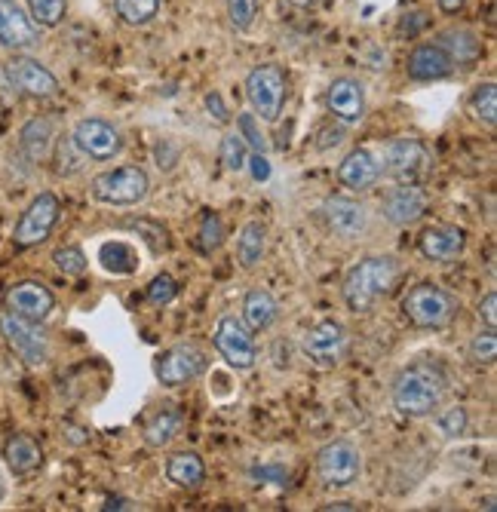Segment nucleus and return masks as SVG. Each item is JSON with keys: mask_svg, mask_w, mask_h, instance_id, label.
Instances as JSON below:
<instances>
[{"mask_svg": "<svg viewBox=\"0 0 497 512\" xmlns=\"http://www.w3.org/2000/svg\"><path fill=\"white\" fill-rule=\"evenodd\" d=\"M448 390H451V375L445 362L436 356H418L396 371V378L390 384V399L402 417L421 421V417H433V411L445 405Z\"/></svg>", "mask_w": 497, "mask_h": 512, "instance_id": "nucleus-1", "label": "nucleus"}, {"mask_svg": "<svg viewBox=\"0 0 497 512\" xmlns=\"http://www.w3.org/2000/svg\"><path fill=\"white\" fill-rule=\"evenodd\" d=\"M399 261L393 255H366L359 258L341 283V298L350 313H369L384 295L393 292L399 283Z\"/></svg>", "mask_w": 497, "mask_h": 512, "instance_id": "nucleus-2", "label": "nucleus"}, {"mask_svg": "<svg viewBox=\"0 0 497 512\" xmlns=\"http://www.w3.org/2000/svg\"><path fill=\"white\" fill-rule=\"evenodd\" d=\"M402 316L418 332H442L461 316V301L436 283H418L402 298Z\"/></svg>", "mask_w": 497, "mask_h": 512, "instance_id": "nucleus-3", "label": "nucleus"}, {"mask_svg": "<svg viewBox=\"0 0 497 512\" xmlns=\"http://www.w3.org/2000/svg\"><path fill=\"white\" fill-rule=\"evenodd\" d=\"M246 102L261 123H277L289 102V71L277 62H258L246 74Z\"/></svg>", "mask_w": 497, "mask_h": 512, "instance_id": "nucleus-4", "label": "nucleus"}, {"mask_svg": "<svg viewBox=\"0 0 497 512\" xmlns=\"http://www.w3.org/2000/svg\"><path fill=\"white\" fill-rule=\"evenodd\" d=\"M89 197L114 209L139 206L151 197V175L139 163H123V166L105 169L89 181Z\"/></svg>", "mask_w": 497, "mask_h": 512, "instance_id": "nucleus-5", "label": "nucleus"}, {"mask_svg": "<svg viewBox=\"0 0 497 512\" xmlns=\"http://www.w3.org/2000/svg\"><path fill=\"white\" fill-rule=\"evenodd\" d=\"M433 172V154L415 135H399L387 142L381 157V175L393 184H424Z\"/></svg>", "mask_w": 497, "mask_h": 512, "instance_id": "nucleus-6", "label": "nucleus"}, {"mask_svg": "<svg viewBox=\"0 0 497 512\" xmlns=\"http://www.w3.org/2000/svg\"><path fill=\"white\" fill-rule=\"evenodd\" d=\"M59 221H62V200L53 191H40L37 197H31V203L16 218L13 249L28 252V249L43 246L53 237V230L59 227Z\"/></svg>", "mask_w": 497, "mask_h": 512, "instance_id": "nucleus-7", "label": "nucleus"}, {"mask_svg": "<svg viewBox=\"0 0 497 512\" xmlns=\"http://www.w3.org/2000/svg\"><path fill=\"white\" fill-rule=\"evenodd\" d=\"M0 335H4L7 347L31 368H40L47 365L50 356H53V344H50V335L43 329V322H34V319H25L13 310H0Z\"/></svg>", "mask_w": 497, "mask_h": 512, "instance_id": "nucleus-8", "label": "nucleus"}, {"mask_svg": "<svg viewBox=\"0 0 497 512\" xmlns=\"http://www.w3.org/2000/svg\"><path fill=\"white\" fill-rule=\"evenodd\" d=\"M206 371H209V356L197 344H188V341L172 344L154 356V378H157V384H163L169 390L200 381Z\"/></svg>", "mask_w": 497, "mask_h": 512, "instance_id": "nucleus-9", "label": "nucleus"}, {"mask_svg": "<svg viewBox=\"0 0 497 512\" xmlns=\"http://www.w3.org/2000/svg\"><path fill=\"white\" fill-rule=\"evenodd\" d=\"M301 353L310 365L316 368H338L347 353H350V332H347V325L338 322V319H320V322H313L310 329L304 332L301 338Z\"/></svg>", "mask_w": 497, "mask_h": 512, "instance_id": "nucleus-10", "label": "nucleus"}, {"mask_svg": "<svg viewBox=\"0 0 497 512\" xmlns=\"http://www.w3.org/2000/svg\"><path fill=\"white\" fill-rule=\"evenodd\" d=\"M316 476L326 488L344 491L353 488L363 476V451L350 439H332L316 451Z\"/></svg>", "mask_w": 497, "mask_h": 512, "instance_id": "nucleus-11", "label": "nucleus"}, {"mask_svg": "<svg viewBox=\"0 0 497 512\" xmlns=\"http://www.w3.org/2000/svg\"><path fill=\"white\" fill-rule=\"evenodd\" d=\"M212 344H215L218 356L228 362L234 371H252L255 362H258L255 332L234 313H221L218 316L215 329H212Z\"/></svg>", "mask_w": 497, "mask_h": 512, "instance_id": "nucleus-12", "label": "nucleus"}, {"mask_svg": "<svg viewBox=\"0 0 497 512\" xmlns=\"http://www.w3.org/2000/svg\"><path fill=\"white\" fill-rule=\"evenodd\" d=\"M71 142L77 145V151L86 160H96V163H111L126 148L123 132L111 120H105V117H83V120H77L74 129H71Z\"/></svg>", "mask_w": 497, "mask_h": 512, "instance_id": "nucleus-13", "label": "nucleus"}, {"mask_svg": "<svg viewBox=\"0 0 497 512\" xmlns=\"http://www.w3.org/2000/svg\"><path fill=\"white\" fill-rule=\"evenodd\" d=\"M4 74L10 80V86L19 92V96L25 99H56L59 92H62V83L59 77L43 65L40 59L28 56V53H13L10 62L4 65Z\"/></svg>", "mask_w": 497, "mask_h": 512, "instance_id": "nucleus-14", "label": "nucleus"}, {"mask_svg": "<svg viewBox=\"0 0 497 512\" xmlns=\"http://www.w3.org/2000/svg\"><path fill=\"white\" fill-rule=\"evenodd\" d=\"M323 105L329 111V117L341 126H356L366 120V111H369V99H366V83L356 80L350 74H341L335 77L329 86H326V96H323Z\"/></svg>", "mask_w": 497, "mask_h": 512, "instance_id": "nucleus-15", "label": "nucleus"}, {"mask_svg": "<svg viewBox=\"0 0 497 512\" xmlns=\"http://www.w3.org/2000/svg\"><path fill=\"white\" fill-rule=\"evenodd\" d=\"M320 218L338 240H359L369 230V206L356 197H329L320 206Z\"/></svg>", "mask_w": 497, "mask_h": 512, "instance_id": "nucleus-16", "label": "nucleus"}, {"mask_svg": "<svg viewBox=\"0 0 497 512\" xmlns=\"http://www.w3.org/2000/svg\"><path fill=\"white\" fill-rule=\"evenodd\" d=\"M43 28L28 16L19 0H0V50L28 53L40 43Z\"/></svg>", "mask_w": 497, "mask_h": 512, "instance_id": "nucleus-17", "label": "nucleus"}, {"mask_svg": "<svg viewBox=\"0 0 497 512\" xmlns=\"http://www.w3.org/2000/svg\"><path fill=\"white\" fill-rule=\"evenodd\" d=\"M455 71V62H451L439 40H421L405 56V77L412 83H439L448 80Z\"/></svg>", "mask_w": 497, "mask_h": 512, "instance_id": "nucleus-18", "label": "nucleus"}, {"mask_svg": "<svg viewBox=\"0 0 497 512\" xmlns=\"http://www.w3.org/2000/svg\"><path fill=\"white\" fill-rule=\"evenodd\" d=\"M4 307L25 319L47 322L56 310V295L47 283H40V279H19V283H13L4 292Z\"/></svg>", "mask_w": 497, "mask_h": 512, "instance_id": "nucleus-19", "label": "nucleus"}, {"mask_svg": "<svg viewBox=\"0 0 497 512\" xmlns=\"http://www.w3.org/2000/svg\"><path fill=\"white\" fill-rule=\"evenodd\" d=\"M430 209V197L421 184H393L381 200V215L393 227H412Z\"/></svg>", "mask_w": 497, "mask_h": 512, "instance_id": "nucleus-20", "label": "nucleus"}, {"mask_svg": "<svg viewBox=\"0 0 497 512\" xmlns=\"http://www.w3.org/2000/svg\"><path fill=\"white\" fill-rule=\"evenodd\" d=\"M467 249V230L458 224H427L421 234H418V252L427 261L445 264V261H455L461 258Z\"/></svg>", "mask_w": 497, "mask_h": 512, "instance_id": "nucleus-21", "label": "nucleus"}, {"mask_svg": "<svg viewBox=\"0 0 497 512\" xmlns=\"http://www.w3.org/2000/svg\"><path fill=\"white\" fill-rule=\"evenodd\" d=\"M338 181L350 194H369L381 181V160L369 148H353L338 163Z\"/></svg>", "mask_w": 497, "mask_h": 512, "instance_id": "nucleus-22", "label": "nucleus"}, {"mask_svg": "<svg viewBox=\"0 0 497 512\" xmlns=\"http://www.w3.org/2000/svg\"><path fill=\"white\" fill-rule=\"evenodd\" d=\"M185 427V414L178 411V405H160L154 408L142 421V439L148 448H169Z\"/></svg>", "mask_w": 497, "mask_h": 512, "instance_id": "nucleus-23", "label": "nucleus"}, {"mask_svg": "<svg viewBox=\"0 0 497 512\" xmlns=\"http://www.w3.org/2000/svg\"><path fill=\"white\" fill-rule=\"evenodd\" d=\"M56 145V123L50 117H31L19 132V151L31 163H47Z\"/></svg>", "mask_w": 497, "mask_h": 512, "instance_id": "nucleus-24", "label": "nucleus"}, {"mask_svg": "<svg viewBox=\"0 0 497 512\" xmlns=\"http://www.w3.org/2000/svg\"><path fill=\"white\" fill-rule=\"evenodd\" d=\"M4 460L13 476H34L43 467V448L28 433H13L4 442Z\"/></svg>", "mask_w": 497, "mask_h": 512, "instance_id": "nucleus-25", "label": "nucleus"}, {"mask_svg": "<svg viewBox=\"0 0 497 512\" xmlns=\"http://www.w3.org/2000/svg\"><path fill=\"white\" fill-rule=\"evenodd\" d=\"M439 43L445 46V53L451 56V62H455V68H473L485 46H482V37L473 31V28H464V25H455L439 34Z\"/></svg>", "mask_w": 497, "mask_h": 512, "instance_id": "nucleus-26", "label": "nucleus"}, {"mask_svg": "<svg viewBox=\"0 0 497 512\" xmlns=\"http://www.w3.org/2000/svg\"><path fill=\"white\" fill-rule=\"evenodd\" d=\"M240 319L249 325L255 335L274 329L277 319H280V301L270 295L267 289H249L243 295V310H240Z\"/></svg>", "mask_w": 497, "mask_h": 512, "instance_id": "nucleus-27", "label": "nucleus"}, {"mask_svg": "<svg viewBox=\"0 0 497 512\" xmlns=\"http://www.w3.org/2000/svg\"><path fill=\"white\" fill-rule=\"evenodd\" d=\"M166 479L182 491H197L206 482V463L197 451H175L166 457Z\"/></svg>", "mask_w": 497, "mask_h": 512, "instance_id": "nucleus-28", "label": "nucleus"}, {"mask_svg": "<svg viewBox=\"0 0 497 512\" xmlns=\"http://www.w3.org/2000/svg\"><path fill=\"white\" fill-rule=\"evenodd\" d=\"M267 252V227L261 221H246L237 234V261L243 270H255Z\"/></svg>", "mask_w": 497, "mask_h": 512, "instance_id": "nucleus-29", "label": "nucleus"}, {"mask_svg": "<svg viewBox=\"0 0 497 512\" xmlns=\"http://www.w3.org/2000/svg\"><path fill=\"white\" fill-rule=\"evenodd\" d=\"M467 114L485 129H497V83L494 80H482L470 89Z\"/></svg>", "mask_w": 497, "mask_h": 512, "instance_id": "nucleus-30", "label": "nucleus"}, {"mask_svg": "<svg viewBox=\"0 0 497 512\" xmlns=\"http://www.w3.org/2000/svg\"><path fill=\"white\" fill-rule=\"evenodd\" d=\"M163 10V0H114V16L126 28H145Z\"/></svg>", "mask_w": 497, "mask_h": 512, "instance_id": "nucleus-31", "label": "nucleus"}, {"mask_svg": "<svg viewBox=\"0 0 497 512\" xmlns=\"http://www.w3.org/2000/svg\"><path fill=\"white\" fill-rule=\"evenodd\" d=\"M224 240H228V230H224V218L218 215V212H212V209H206L203 215H200V224H197V237H194V243H197V249H200V255H215L221 246H224Z\"/></svg>", "mask_w": 497, "mask_h": 512, "instance_id": "nucleus-32", "label": "nucleus"}, {"mask_svg": "<svg viewBox=\"0 0 497 512\" xmlns=\"http://www.w3.org/2000/svg\"><path fill=\"white\" fill-rule=\"evenodd\" d=\"M25 10L43 31H53L68 19V0H25Z\"/></svg>", "mask_w": 497, "mask_h": 512, "instance_id": "nucleus-33", "label": "nucleus"}, {"mask_svg": "<svg viewBox=\"0 0 497 512\" xmlns=\"http://www.w3.org/2000/svg\"><path fill=\"white\" fill-rule=\"evenodd\" d=\"M50 157L56 163V172L65 175V178L83 172V166H86V157L77 151V145L71 142V135H56V145H53V154Z\"/></svg>", "mask_w": 497, "mask_h": 512, "instance_id": "nucleus-34", "label": "nucleus"}, {"mask_svg": "<svg viewBox=\"0 0 497 512\" xmlns=\"http://www.w3.org/2000/svg\"><path fill=\"white\" fill-rule=\"evenodd\" d=\"M433 417H436V427L445 439H461L470 430V414L464 405H448V408L439 405L433 411Z\"/></svg>", "mask_w": 497, "mask_h": 512, "instance_id": "nucleus-35", "label": "nucleus"}, {"mask_svg": "<svg viewBox=\"0 0 497 512\" xmlns=\"http://www.w3.org/2000/svg\"><path fill=\"white\" fill-rule=\"evenodd\" d=\"M218 160L224 163L228 172H243L246 160H249V148L240 138V132H224L221 145H218Z\"/></svg>", "mask_w": 497, "mask_h": 512, "instance_id": "nucleus-36", "label": "nucleus"}, {"mask_svg": "<svg viewBox=\"0 0 497 512\" xmlns=\"http://www.w3.org/2000/svg\"><path fill=\"white\" fill-rule=\"evenodd\" d=\"M258 7V0H224V16H228V25L237 34H246L258 19Z\"/></svg>", "mask_w": 497, "mask_h": 512, "instance_id": "nucleus-37", "label": "nucleus"}, {"mask_svg": "<svg viewBox=\"0 0 497 512\" xmlns=\"http://www.w3.org/2000/svg\"><path fill=\"white\" fill-rule=\"evenodd\" d=\"M467 359H470L476 368H488V365H494V359H497V332L482 329V332L467 344Z\"/></svg>", "mask_w": 497, "mask_h": 512, "instance_id": "nucleus-38", "label": "nucleus"}, {"mask_svg": "<svg viewBox=\"0 0 497 512\" xmlns=\"http://www.w3.org/2000/svg\"><path fill=\"white\" fill-rule=\"evenodd\" d=\"M53 264L62 276H83L89 270V258L80 246H62L53 252Z\"/></svg>", "mask_w": 497, "mask_h": 512, "instance_id": "nucleus-39", "label": "nucleus"}, {"mask_svg": "<svg viewBox=\"0 0 497 512\" xmlns=\"http://www.w3.org/2000/svg\"><path fill=\"white\" fill-rule=\"evenodd\" d=\"M178 292H182V286H178V279L172 273H157L145 289V298L151 304L163 307V304H172L178 298Z\"/></svg>", "mask_w": 497, "mask_h": 512, "instance_id": "nucleus-40", "label": "nucleus"}, {"mask_svg": "<svg viewBox=\"0 0 497 512\" xmlns=\"http://www.w3.org/2000/svg\"><path fill=\"white\" fill-rule=\"evenodd\" d=\"M237 132H240V138L246 142V148H252L255 154H267V135L261 129V120L252 111H246V114L237 117Z\"/></svg>", "mask_w": 497, "mask_h": 512, "instance_id": "nucleus-41", "label": "nucleus"}, {"mask_svg": "<svg viewBox=\"0 0 497 512\" xmlns=\"http://www.w3.org/2000/svg\"><path fill=\"white\" fill-rule=\"evenodd\" d=\"M249 479L255 485H289V467L283 463H258V467L249 470Z\"/></svg>", "mask_w": 497, "mask_h": 512, "instance_id": "nucleus-42", "label": "nucleus"}, {"mask_svg": "<svg viewBox=\"0 0 497 512\" xmlns=\"http://www.w3.org/2000/svg\"><path fill=\"white\" fill-rule=\"evenodd\" d=\"M203 108H206V114H209V120H215L218 126H228L231 123V111H228V105H224V96L218 89H209L206 96H203Z\"/></svg>", "mask_w": 497, "mask_h": 512, "instance_id": "nucleus-43", "label": "nucleus"}, {"mask_svg": "<svg viewBox=\"0 0 497 512\" xmlns=\"http://www.w3.org/2000/svg\"><path fill=\"white\" fill-rule=\"evenodd\" d=\"M476 316H479V322L485 325V329L497 332V292L494 289L482 295V301L476 304Z\"/></svg>", "mask_w": 497, "mask_h": 512, "instance_id": "nucleus-44", "label": "nucleus"}, {"mask_svg": "<svg viewBox=\"0 0 497 512\" xmlns=\"http://www.w3.org/2000/svg\"><path fill=\"white\" fill-rule=\"evenodd\" d=\"M430 25V19H427V13H405L402 19H399V34H409V37H415L421 28H427Z\"/></svg>", "mask_w": 497, "mask_h": 512, "instance_id": "nucleus-45", "label": "nucleus"}, {"mask_svg": "<svg viewBox=\"0 0 497 512\" xmlns=\"http://www.w3.org/2000/svg\"><path fill=\"white\" fill-rule=\"evenodd\" d=\"M320 138H323V142H316V148H320V151H329V148H335V145H341L344 142V129L341 126H323L320 129Z\"/></svg>", "mask_w": 497, "mask_h": 512, "instance_id": "nucleus-46", "label": "nucleus"}, {"mask_svg": "<svg viewBox=\"0 0 497 512\" xmlns=\"http://www.w3.org/2000/svg\"><path fill=\"white\" fill-rule=\"evenodd\" d=\"M252 163V178L255 181H267L270 178V163H267V157L264 154H255L252 160H246V166Z\"/></svg>", "mask_w": 497, "mask_h": 512, "instance_id": "nucleus-47", "label": "nucleus"}, {"mask_svg": "<svg viewBox=\"0 0 497 512\" xmlns=\"http://www.w3.org/2000/svg\"><path fill=\"white\" fill-rule=\"evenodd\" d=\"M436 7L442 16H458L467 7V0H436Z\"/></svg>", "mask_w": 497, "mask_h": 512, "instance_id": "nucleus-48", "label": "nucleus"}, {"mask_svg": "<svg viewBox=\"0 0 497 512\" xmlns=\"http://www.w3.org/2000/svg\"><path fill=\"white\" fill-rule=\"evenodd\" d=\"M102 509H135V503L126 500V497H108Z\"/></svg>", "mask_w": 497, "mask_h": 512, "instance_id": "nucleus-49", "label": "nucleus"}, {"mask_svg": "<svg viewBox=\"0 0 497 512\" xmlns=\"http://www.w3.org/2000/svg\"><path fill=\"white\" fill-rule=\"evenodd\" d=\"M295 7H301V10H310V7H316V4H323V0H292Z\"/></svg>", "mask_w": 497, "mask_h": 512, "instance_id": "nucleus-50", "label": "nucleus"}, {"mask_svg": "<svg viewBox=\"0 0 497 512\" xmlns=\"http://www.w3.org/2000/svg\"><path fill=\"white\" fill-rule=\"evenodd\" d=\"M323 509H356V506H353V503H344V500H341V503H326Z\"/></svg>", "mask_w": 497, "mask_h": 512, "instance_id": "nucleus-51", "label": "nucleus"}, {"mask_svg": "<svg viewBox=\"0 0 497 512\" xmlns=\"http://www.w3.org/2000/svg\"><path fill=\"white\" fill-rule=\"evenodd\" d=\"M4 497H7V479H4V473H0V503H4Z\"/></svg>", "mask_w": 497, "mask_h": 512, "instance_id": "nucleus-52", "label": "nucleus"}]
</instances>
